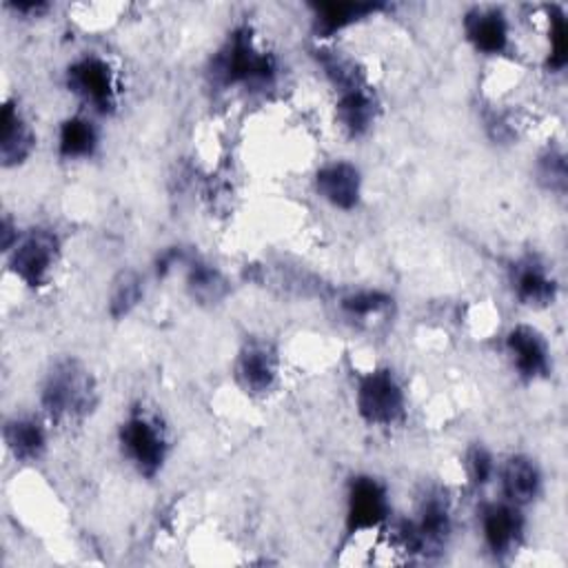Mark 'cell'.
<instances>
[{
	"label": "cell",
	"mask_w": 568,
	"mask_h": 568,
	"mask_svg": "<svg viewBox=\"0 0 568 568\" xmlns=\"http://www.w3.org/2000/svg\"><path fill=\"white\" fill-rule=\"evenodd\" d=\"M43 407L54 422H76L96 407V383L92 373L76 360L58 362L47 375Z\"/></svg>",
	"instance_id": "6da1fadb"
},
{
	"label": "cell",
	"mask_w": 568,
	"mask_h": 568,
	"mask_svg": "<svg viewBox=\"0 0 568 568\" xmlns=\"http://www.w3.org/2000/svg\"><path fill=\"white\" fill-rule=\"evenodd\" d=\"M214 78L216 83L229 85H269L278 65L276 58L267 52H260L254 43V36L247 28L236 30L227 45L214 58Z\"/></svg>",
	"instance_id": "7a4b0ae2"
},
{
	"label": "cell",
	"mask_w": 568,
	"mask_h": 568,
	"mask_svg": "<svg viewBox=\"0 0 568 568\" xmlns=\"http://www.w3.org/2000/svg\"><path fill=\"white\" fill-rule=\"evenodd\" d=\"M357 411L368 425L392 427L405 416V394L392 371H371L357 387Z\"/></svg>",
	"instance_id": "3957f363"
},
{
	"label": "cell",
	"mask_w": 568,
	"mask_h": 568,
	"mask_svg": "<svg viewBox=\"0 0 568 568\" xmlns=\"http://www.w3.org/2000/svg\"><path fill=\"white\" fill-rule=\"evenodd\" d=\"M120 444L127 458L138 467L144 475H156L167 458V438L158 420L133 414L120 429Z\"/></svg>",
	"instance_id": "277c9868"
},
{
	"label": "cell",
	"mask_w": 568,
	"mask_h": 568,
	"mask_svg": "<svg viewBox=\"0 0 568 568\" xmlns=\"http://www.w3.org/2000/svg\"><path fill=\"white\" fill-rule=\"evenodd\" d=\"M69 89L81 96L100 114H109L116 107V83L111 67L98 56H85L76 61L67 72Z\"/></svg>",
	"instance_id": "5b68a950"
},
{
	"label": "cell",
	"mask_w": 568,
	"mask_h": 568,
	"mask_svg": "<svg viewBox=\"0 0 568 568\" xmlns=\"http://www.w3.org/2000/svg\"><path fill=\"white\" fill-rule=\"evenodd\" d=\"M58 238L52 232H32L14 251L12 271L30 287H43L58 260Z\"/></svg>",
	"instance_id": "8992f818"
},
{
	"label": "cell",
	"mask_w": 568,
	"mask_h": 568,
	"mask_svg": "<svg viewBox=\"0 0 568 568\" xmlns=\"http://www.w3.org/2000/svg\"><path fill=\"white\" fill-rule=\"evenodd\" d=\"M389 515L387 489L373 478H355L349 491L346 524L351 533L381 526Z\"/></svg>",
	"instance_id": "52a82bcc"
},
{
	"label": "cell",
	"mask_w": 568,
	"mask_h": 568,
	"mask_svg": "<svg viewBox=\"0 0 568 568\" xmlns=\"http://www.w3.org/2000/svg\"><path fill=\"white\" fill-rule=\"evenodd\" d=\"M506 344L519 375L526 377V381H537V377L548 375L550 351L539 331H535L533 326H515L508 333Z\"/></svg>",
	"instance_id": "ba28073f"
},
{
	"label": "cell",
	"mask_w": 568,
	"mask_h": 568,
	"mask_svg": "<svg viewBox=\"0 0 568 568\" xmlns=\"http://www.w3.org/2000/svg\"><path fill=\"white\" fill-rule=\"evenodd\" d=\"M360 171L349 162H331L315 175L318 194L337 210H353L360 201Z\"/></svg>",
	"instance_id": "9c48e42d"
},
{
	"label": "cell",
	"mask_w": 568,
	"mask_h": 568,
	"mask_svg": "<svg viewBox=\"0 0 568 568\" xmlns=\"http://www.w3.org/2000/svg\"><path fill=\"white\" fill-rule=\"evenodd\" d=\"M467 39L484 54H502L508 47L506 17L495 8H475L464 19Z\"/></svg>",
	"instance_id": "30bf717a"
},
{
	"label": "cell",
	"mask_w": 568,
	"mask_h": 568,
	"mask_svg": "<svg viewBox=\"0 0 568 568\" xmlns=\"http://www.w3.org/2000/svg\"><path fill=\"white\" fill-rule=\"evenodd\" d=\"M482 528L489 548L502 557L519 544L524 522L515 504H491L482 513Z\"/></svg>",
	"instance_id": "8fae6325"
},
{
	"label": "cell",
	"mask_w": 568,
	"mask_h": 568,
	"mask_svg": "<svg viewBox=\"0 0 568 568\" xmlns=\"http://www.w3.org/2000/svg\"><path fill=\"white\" fill-rule=\"evenodd\" d=\"M278 375V360L269 344L254 342L240 353L238 360V381L251 394H265L274 387Z\"/></svg>",
	"instance_id": "7c38bea8"
},
{
	"label": "cell",
	"mask_w": 568,
	"mask_h": 568,
	"mask_svg": "<svg viewBox=\"0 0 568 568\" xmlns=\"http://www.w3.org/2000/svg\"><path fill=\"white\" fill-rule=\"evenodd\" d=\"M513 287L522 304H528V307H548L557 296L555 280L535 260H526L515 267Z\"/></svg>",
	"instance_id": "4fadbf2b"
},
{
	"label": "cell",
	"mask_w": 568,
	"mask_h": 568,
	"mask_svg": "<svg viewBox=\"0 0 568 568\" xmlns=\"http://www.w3.org/2000/svg\"><path fill=\"white\" fill-rule=\"evenodd\" d=\"M539 484H542V475L535 462H531L524 456H515L506 462L502 471V491L511 504L522 506L533 502L539 493Z\"/></svg>",
	"instance_id": "5bb4252c"
},
{
	"label": "cell",
	"mask_w": 568,
	"mask_h": 568,
	"mask_svg": "<svg viewBox=\"0 0 568 568\" xmlns=\"http://www.w3.org/2000/svg\"><path fill=\"white\" fill-rule=\"evenodd\" d=\"M34 149V133L12 103L3 107V136H0V158L6 167L23 162Z\"/></svg>",
	"instance_id": "9a60e30c"
},
{
	"label": "cell",
	"mask_w": 568,
	"mask_h": 568,
	"mask_svg": "<svg viewBox=\"0 0 568 568\" xmlns=\"http://www.w3.org/2000/svg\"><path fill=\"white\" fill-rule=\"evenodd\" d=\"M335 114H337V120L342 125V129L357 138L362 133L368 131V127L373 125V118H375V100L371 98V94L364 89V87H357V89H351V92H344L340 96V103L335 107Z\"/></svg>",
	"instance_id": "2e32d148"
},
{
	"label": "cell",
	"mask_w": 568,
	"mask_h": 568,
	"mask_svg": "<svg viewBox=\"0 0 568 568\" xmlns=\"http://www.w3.org/2000/svg\"><path fill=\"white\" fill-rule=\"evenodd\" d=\"M383 10V6L368 3H324L315 6V32L322 36H333L349 25Z\"/></svg>",
	"instance_id": "e0dca14e"
},
{
	"label": "cell",
	"mask_w": 568,
	"mask_h": 568,
	"mask_svg": "<svg viewBox=\"0 0 568 568\" xmlns=\"http://www.w3.org/2000/svg\"><path fill=\"white\" fill-rule=\"evenodd\" d=\"M6 442L19 460H34L45 449V431L39 422L21 418L6 427Z\"/></svg>",
	"instance_id": "ac0fdd59"
},
{
	"label": "cell",
	"mask_w": 568,
	"mask_h": 568,
	"mask_svg": "<svg viewBox=\"0 0 568 568\" xmlns=\"http://www.w3.org/2000/svg\"><path fill=\"white\" fill-rule=\"evenodd\" d=\"M58 144L65 158H87L98 144V131L87 118H69L61 127Z\"/></svg>",
	"instance_id": "d6986e66"
},
{
	"label": "cell",
	"mask_w": 568,
	"mask_h": 568,
	"mask_svg": "<svg viewBox=\"0 0 568 568\" xmlns=\"http://www.w3.org/2000/svg\"><path fill=\"white\" fill-rule=\"evenodd\" d=\"M189 291H192V296L199 300V302H205V304H214V302H221L227 293V282L223 278V274L210 265H203V262H196L192 265V269H189Z\"/></svg>",
	"instance_id": "ffe728a7"
},
{
	"label": "cell",
	"mask_w": 568,
	"mask_h": 568,
	"mask_svg": "<svg viewBox=\"0 0 568 568\" xmlns=\"http://www.w3.org/2000/svg\"><path fill=\"white\" fill-rule=\"evenodd\" d=\"M142 298V282L133 271H122L114 285H111V293H109V311L114 318H122L127 315Z\"/></svg>",
	"instance_id": "44dd1931"
},
{
	"label": "cell",
	"mask_w": 568,
	"mask_h": 568,
	"mask_svg": "<svg viewBox=\"0 0 568 568\" xmlns=\"http://www.w3.org/2000/svg\"><path fill=\"white\" fill-rule=\"evenodd\" d=\"M318 61H320L324 74L331 78V83L342 89V94L362 87V76H360L355 63H351L349 58L340 56L337 52L322 50V52H318Z\"/></svg>",
	"instance_id": "7402d4cb"
},
{
	"label": "cell",
	"mask_w": 568,
	"mask_h": 568,
	"mask_svg": "<svg viewBox=\"0 0 568 568\" xmlns=\"http://www.w3.org/2000/svg\"><path fill=\"white\" fill-rule=\"evenodd\" d=\"M568 61V28L566 17L559 8L550 10V54H548V69L559 72L566 67Z\"/></svg>",
	"instance_id": "603a6c76"
},
{
	"label": "cell",
	"mask_w": 568,
	"mask_h": 568,
	"mask_svg": "<svg viewBox=\"0 0 568 568\" xmlns=\"http://www.w3.org/2000/svg\"><path fill=\"white\" fill-rule=\"evenodd\" d=\"M389 304H392V298L381 293V291H360V293H353V296L342 300L344 311L351 313V315H357V318L381 313Z\"/></svg>",
	"instance_id": "cb8c5ba5"
},
{
	"label": "cell",
	"mask_w": 568,
	"mask_h": 568,
	"mask_svg": "<svg viewBox=\"0 0 568 568\" xmlns=\"http://www.w3.org/2000/svg\"><path fill=\"white\" fill-rule=\"evenodd\" d=\"M539 178L546 182V186L555 189V192H564L566 186V160L557 151H548L539 158Z\"/></svg>",
	"instance_id": "d4e9b609"
},
{
	"label": "cell",
	"mask_w": 568,
	"mask_h": 568,
	"mask_svg": "<svg viewBox=\"0 0 568 568\" xmlns=\"http://www.w3.org/2000/svg\"><path fill=\"white\" fill-rule=\"evenodd\" d=\"M469 471H471V478L475 484H486L493 475V458L489 456L486 449L482 447H475L471 453H469Z\"/></svg>",
	"instance_id": "484cf974"
},
{
	"label": "cell",
	"mask_w": 568,
	"mask_h": 568,
	"mask_svg": "<svg viewBox=\"0 0 568 568\" xmlns=\"http://www.w3.org/2000/svg\"><path fill=\"white\" fill-rule=\"evenodd\" d=\"M182 251L180 249H167L160 258H158V276H167L169 269L180 260Z\"/></svg>",
	"instance_id": "4316f807"
},
{
	"label": "cell",
	"mask_w": 568,
	"mask_h": 568,
	"mask_svg": "<svg viewBox=\"0 0 568 568\" xmlns=\"http://www.w3.org/2000/svg\"><path fill=\"white\" fill-rule=\"evenodd\" d=\"M12 238H14V229H12L10 221H6V223H3V247H6V249L12 247Z\"/></svg>",
	"instance_id": "83f0119b"
}]
</instances>
